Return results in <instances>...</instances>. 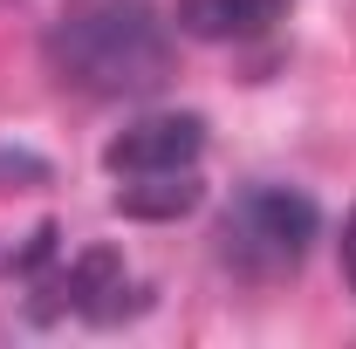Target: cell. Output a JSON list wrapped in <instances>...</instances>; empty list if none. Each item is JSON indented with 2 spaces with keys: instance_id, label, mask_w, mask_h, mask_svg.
I'll return each mask as SVG.
<instances>
[{
  "instance_id": "6da1fadb",
  "label": "cell",
  "mask_w": 356,
  "mask_h": 349,
  "mask_svg": "<svg viewBox=\"0 0 356 349\" xmlns=\"http://www.w3.org/2000/svg\"><path fill=\"white\" fill-rule=\"evenodd\" d=\"M178 35L151 0H69L48 21V69L55 83L124 103L172 83Z\"/></svg>"
},
{
  "instance_id": "7a4b0ae2",
  "label": "cell",
  "mask_w": 356,
  "mask_h": 349,
  "mask_svg": "<svg viewBox=\"0 0 356 349\" xmlns=\"http://www.w3.org/2000/svg\"><path fill=\"white\" fill-rule=\"evenodd\" d=\"M199 158H206V117L192 110H158V117H137L131 131L110 137L103 151V172L117 178V213L131 219H178L206 199V178H199Z\"/></svg>"
},
{
  "instance_id": "3957f363",
  "label": "cell",
  "mask_w": 356,
  "mask_h": 349,
  "mask_svg": "<svg viewBox=\"0 0 356 349\" xmlns=\"http://www.w3.org/2000/svg\"><path fill=\"white\" fill-rule=\"evenodd\" d=\"M315 233H322V213H315L309 192H295V185H247V192H233V206L220 213L213 247H220V261L233 274L281 281V274H295L309 261Z\"/></svg>"
},
{
  "instance_id": "277c9868",
  "label": "cell",
  "mask_w": 356,
  "mask_h": 349,
  "mask_svg": "<svg viewBox=\"0 0 356 349\" xmlns=\"http://www.w3.org/2000/svg\"><path fill=\"white\" fill-rule=\"evenodd\" d=\"M62 254L55 172L35 151H0V281H28Z\"/></svg>"
},
{
  "instance_id": "5b68a950",
  "label": "cell",
  "mask_w": 356,
  "mask_h": 349,
  "mask_svg": "<svg viewBox=\"0 0 356 349\" xmlns=\"http://www.w3.org/2000/svg\"><path fill=\"white\" fill-rule=\"evenodd\" d=\"M35 281V295H55V302H42V315H89V322H117V315H131L137 308V281L131 267L117 261L110 247H89V254H76V261H55L35 267L28 274Z\"/></svg>"
},
{
  "instance_id": "8992f818",
  "label": "cell",
  "mask_w": 356,
  "mask_h": 349,
  "mask_svg": "<svg viewBox=\"0 0 356 349\" xmlns=\"http://www.w3.org/2000/svg\"><path fill=\"white\" fill-rule=\"evenodd\" d=\"M288 14V0H178V35L199 42H247Z\"/></svg>"
},
{
  "instance_id": "52a82bcc",
  "label": "cell",
  "mask_w": 356,
  "mask_h": 349,
  "mask_svg": "<svg viewBox=\"0 0 356 349\" xmlns=\"http://www.w3.org/2000/svg\"><path fill=\"white\" fill-rule=\"evenodd\" d=\"M343 274H350V288H356V213L343 219Z\"/></svg>"
}]
</instances>
